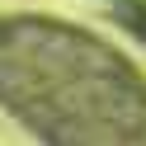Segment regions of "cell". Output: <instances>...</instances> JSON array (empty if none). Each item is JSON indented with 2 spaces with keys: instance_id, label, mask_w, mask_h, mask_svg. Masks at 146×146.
I'll return each instance as SVG.
<instances>
[{
  "instance_id": "1",
  "label": "cell",
  "mask_w": 146,
  "mask_h": 146,
  "mask_svg": "<svg viewBox=\"0 0 146 146\" xmlns=\"http://www.w3.org/2000/svg\"><path fill=\"white\" fill-rule=\"evenodd\" d=\"M113 19H118V29H123L127 38L146 42V0H118V5H113Z\"/></svg>"
}]
</instances>
